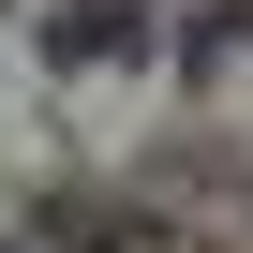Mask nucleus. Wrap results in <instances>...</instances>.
Wrapping results in <instances>:
<instances>
[{
	"label": "nucleus",
	"instance_id": "nucleus-1",
	"mask_svg": "<svg viewBox=\"0 0 253 253\" xmlns=\"http://www.w3.org/2000/svg\"><path fill=\"white\" fill-rule=\"evenodd\" d=\"M75 253H179L164 223H75Z\"/></svg>",
	"mask_w": 253,
	"mask_h": 253
}]
</instances>
